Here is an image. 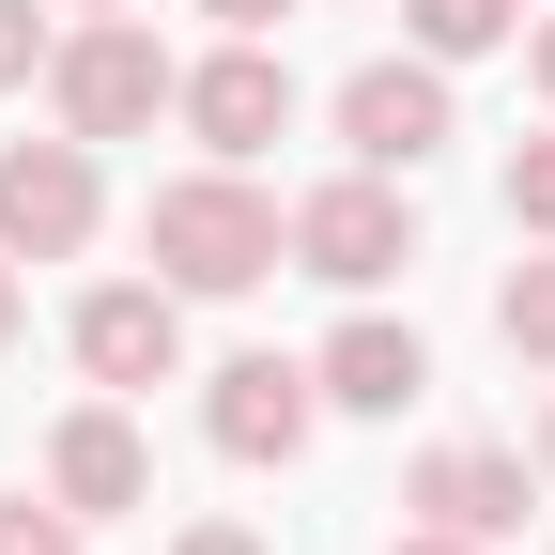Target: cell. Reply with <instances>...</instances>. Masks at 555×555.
<instances>
[{
	"instance_id": "cell-1",
	"label": "cell",
	"mask_w": 555,
	"mask_h": 555,
	"mask_svg": "<svg viewBox=\"0 0 555 555\" xmlns=\"http://www.w3.org/2000/svg\"><path fill=\"white\" fill-rule=\"evenodd\" d=\"M139 247H155V278H170V294H262V278H278V247H294V217H278L247 170H185V185H155Z\"/></svg>"
},
{
	"instance_id": "cell-16",
	"label": "cell",
	"mask_w": 555,
	"mask_h": 555,
	"mask_svg": "<svg viewBox=\"0 0 555 555\" xmlns=\"http://www.w3.org/2000/svg\"><path fill=\"white\" fill-rule=\"evenodd\" d=\"M31 62H47V16H31V0H0V93L31 78Z\"/></svg>"
},
{
	"instance_id": "cell-8",
	"label": "cell",
	"mask_w": 555,
	"mask_h": 555,
	"mask_svg": "<svg viewBox=\"0 0 555 555\" xmlns=\"http://www.w3.org/2000/svg\"><path fill=\"white\" fill-rule=\"evenodd\" d=\"M201 433H217L232 463H294V448L324 433L309 356H232V371H217V401H201Z\"/></svg>"
},
{
	"instance_id": "cell-4",
	"label": "cell",
	"mask_w": 555,
	"mask_h": 555,
	"mask_svg": "<svg viewBox=\"0 0 555 555\" xmlns=\"http://www.w3.org/2000/svg\"><path fill=\"white\" fill-rule=\"evenodd\" d=\"M339 139H356V170H433L448 155V62H356L339 78Z\"/></svg>"
},
{
	"instance_id": "cell-17",
	"label": "cell",
	"mask_w": 555,
	"mask_h": 555,
	"mask_svg": "<svg viewBox=\"0 0 555 555\" xmlns=\"http://www.w3.org/2000/svg\"><path fill=\"white\" fill-rule=\"evenodd\" d=\"M201 16H217V31H278L294 0H201Z\"/></svg>"
},
{
	"instance_id": "cell-10",
	"label": "cell",
	"mask_w": 555,
	"mask_h": 555,
	"mask_svg": "<svg viewBox=\"0 0 555 555\" xmlns=\"http://www.w3.org/2000/svg\"><path fill=\"white\" fill-rule=\"evenodd\" d=\"M401 509L448 525V540H509V525H525V463H509V448H433Z\"/></svg>"
},
{
	"instance_id": "cell-13",
	"label": "cell",
	"mask_w": 555,
	"mask_h": 555,
	"mask_svg": "<svg viewBox=\"0 0 555 555\" xmlns=\"http://www.w3.org/2000/svg\"><path fill=\"white\" fill-rule=\"evenodd\" d=\"M494 339L555 371V262H509V294H494Z\"/></svg>"
},
{
	"instance_id": "cell-11",
	"label": "cell",
	"mask_w": 555,
	"mask_h": 555,
	"mask_svg": "<svg viewBox=\"0 0 555 555\" xmlns=\"http://www.w3.org/2000/svg\"><path fill=\"white\" fill-rule=\"evenodd\" d=\"M309 386H324L339 416H401L416 386H433V356H416V324H339L324 356H309Z\"/></svg>"
},
{
	"instance_id": "cell-12",
	"label": "cell",
	"mask_w": 555,
	"mask_h": 555,
	"mask_svg": "<svg viewBox=\"0 0 555 555\" xmlns=\"http://www.w3.org/2000/svg\"><path fill=\"white\" fill-rule=\"evenodd\" d=\"M401 16H416V47H433V62H478V47L525 31V0H401Z\"/></svg>"
},
{
	"instance_id": "cell-2",
	"label": "cell",
	"mask_w": 555,
	"mask_h": 555,
	"mask_svg": "<svg viewBox=\"0 0 555 555\" xmlns=\"http://www.w3.org/2000/svg\"><path fill=\"white\" fill-rule=\"evenodd\" d=\"M170 93H185V62L139 31V16H93V31L47 47V108H62V139H139Z\"/></svg>"
},
{
	"instance_id": "cell-21",
	"label": "cell",
	"mask_w": 555,
	"mask_h": 555,
	"mask_svg": "<svg viewBox=\"0 0 555 555\" xmlns=\"http://www.w3.org/2000/svg\"><path fill=\"white\" fill-rule=\"evenodd\" d=\"M540 93H555V16H540Z\"/></svg>"
},
{
	"instance_id": "cell-18",
	"label": "cell",
	"mask_w": 555,
	"mask_h": 555,
	"mask_svg": "<svg viewBox=\"0 0 555 555\" xmlns=\"http://www.w3.org/2000/svg\"><path fill=\"white\" fill-rule=\"evenodd\" d=\"M170 555H262V540H247V525H185Z\"/></svg>"
},
{
	"instance_id": "cell-20",
	"label": "cell",
	"mask_w": 555,
	"mask_h": 555,
	"mask_svg": "<svg viewBox=\"0 0 555 555\" xmlns=\"http://www.w3.org/2000/svg\"><path fill=\"white\" fill-rule=\"evenodd\" d=\"M0 339H16V262H0Z\"/></svg>"
},
{
	"instance_id": "cell-14",
	"label": "cell",
	"mask_w": 555,
	"mask_h": 555,
	"mask_svg": "<svg viewBox=\"0 0 555 555\" xmlns=\"http://www.w3.org/2000/svg\"><path fill=\"white\" fill-rule=\"evenodd\" d=\"M0 555H78V509L62 494H0Z\"/></svg>"
},
{
	"instance_id": "cell-15",
	"label": "cell",
	"mask_w": 555,
	"mask_h": 555,
	"mask_svg": "<svg viewBox=\"0 0 555 555\" xmlns=\"http://www.w3.org/2000/svg\"><path fill=\"white\" fill-rule=\"evenodd\" d=\"M509 217L555 232V139H525V155H509Z\"/></svg>"
},
{
	"instance_id": "cell-7",
	"label": "cell",
	"mask_w": 555,
	"mask_h": 555,
	"mask_svg": "<svg viewBox=\"0 0 555 555\" xmlns=\"http://www.w3.org/2000/svg\"><path fill=\"white\" fill-rule=\"evenodd\" d=\"M78 371L124 401V386H170L185 371V294L170 278H108V294H78Z\"/></svg>"
},
{
	"instance_id": "cell-5",
	"label": "cell",
	"mask_w": 555,
	"mask_h": 555,
	"mask_svg": "<svg viewBox=\"0 0 555 555\" xmlns=\"http://www.w3.org/2000/svg\"><path fill=\"white\" fill-rule=\"evenodd\" d=\"M170 108L201 124V155H217V170H247V155H262V139H278V124H294V62H278L262 31H232L217 62H185V93H170Z\"/></svg>"
},
{
	"instance_id": "cell-6",
	"label": "cell",
	"mask_w": 555,
	"mask_h": 555,
	"mask_svg": "<svg viewBox=\"0 0 555 555\" xmlns=\"http://www.w3.org/2000/svg\"><path fill=\"white\" fill-rule=\"evenodd\" d=\"M93 247V139H16L0 155V262Z\"/></svg>"
},
{
	"instance_id": "cell-9",
	"label": "cell",
	"mask_w": 555,
	"mask_h": 555,
	"mask_svg": "<svg viewBox=\"0 0 555 555\" xmlns=\"http://www.w3.org/2000/svg\"><path fill=\"white\" fill-rule=\"evenodd\" d=\"M47 494L78 509V525H108V509H139V494H155V448H139V416H124V401H78V416H62Z\"/></svg>"
},
{
	"instance_id": "cell-22",
	"label": "cell",
	"mask_w": 555,
	"mask_h": 555,
	"mask_svg": "<svg viewBox=\"0 0 555 555\" xmlns=\"http://www.w3.org/2000/svg\"><path fill=\"white\" fill-rule=\"evenodd\" d=\"M78 16H124V0H78Z\"/></svg>"
},
{
	"instance_id": "cell-3",
	"label": "cell",
	"mask_w": 555,
	"mask_h": 555,
	"mask_svg": "<svg viewBox=\"0 0 555 555\" xmlns=\"http://www.w3.org/2000/svg\"><path fill=\"white\" fill-rule=\"evenodd\" d=\"M294 262H309V278H339V294L401 278V262H416L401 185H386V170H339V185H309V201H294Z\"/></svg>"
},
{
	"instance_id": "cell-23",
	"label": "cell",
	"mask_w": 555,
	"mask_h": 555,
	"mask_svg": "<svg viewBox=\"0 0 555 555\" xmlns=\"http://www.w3.org/2000/svg\"><path fill=\"white\" fill-rule=\"evenodd\" d=\"M540 463H555V416H540Z\"/></svg>"
},
{
	"instance_id": "cell-19",
	"label": "cell",
	"mask_w": 555,
	"mask_h": 555,
	"mask_svg": "<svg viewBox=\"0 0 555 555\" xmlns=\"http://www.w3.org/2000/svg\"><path fill=\"white\" fill-rule=\"evenodd\" d=\"M386 555H478V540H448V525H416V540H386Z\"/></svg>"
}]
</instances>
